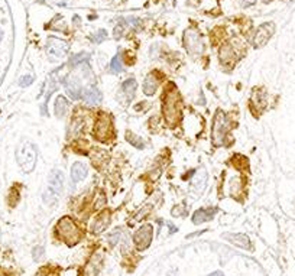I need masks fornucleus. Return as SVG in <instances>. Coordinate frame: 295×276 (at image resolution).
I'll return each mask as SVG.
<instances>
[{"instance_id": "obj_1", "label": "nucleus", "mask_w": 295, "mask_h": 276, "mask_svg": "<svg viewBox=\"0 0 295 276\" xmlns=\"http://www.w3.org/2000/svg\"><path fill=\"white\" fill-rule=\"evenodd\" d=\"M162 113L168 126H175L181 120L182 98L174 84H170L166 87V91L164 96V104H162Z\"/></svg>"}, {"instance_id": "obj_2", "label": "nucleus", "mask_w": 295, "mask_h": 276, "mask_svg": "<svg viewBox=\"0 0 295 276\" xmlns=\"http://www.w3.org/2000/svg\"><path fill=\"white\" fill-rule=\"evenodd\" d=\"M36 158H38V151L32 142L25 140L19 145V148L16 151V161H18V165L20 166V169L25 174H29L34 171V168L36 165Z\"/></svg>"}, {"instance_id": "obj_3", "label": "nucleus", "mask_w": 295, "mask_h": 276, "mask_svg": "<svg viewBox=\"0 0 295 276\" xmlns=\"http://www.w3.org/2000/svg\"><path fill=\"white\" fill-rule=\"evenodd\" d=\"M55 232H56V237L60 240H62L64 243L70 245V246L80 242V227L74 223L71 217H62L61 220L58 221L56 227H55Z\"/></svg>"}, {"instance_id": "obj_4", "label": "nucleus", "mask_w": 295, "mask_h": 276, "mask_svg": "<svg viewBox=\"0 0 295 276\" xmlns=\"http://www.w3.org/2000/svg\"><path fill=\"white\" fill-rule=\"evenodd\" d=\"M62 190H64V174L60 169H52V172L50 174V180H48V188L42 197L44 203L50 207L54 206L60 200Z\"/></svg>"}, {"instance_id": "obj_5", "label": "nucleus", "mask_w": 295, "mask_h": 276, "mask_svg": "<svg viewBox=\"0 0 295 276\" xmlns=\"http://www.w3.org/2000/svg\"><path fill=\"white\" fill-rule=\"evenodd\" d=\"M94 136L103 142L114 136L113 119L108 113H98L96 124H94Z\"/></svg>"}, {"instance_id": "obj_6", "label": "nucleus", "mask_w": 295, "mask_h": 276, "mask_svg": "<svg viewBox=\"0 0 295 276\" xmlns=\"http://www.w3.org/2000/svg\"><path fill=\"white\" fill-rule=\"evenodd\" d=\"M228 120L226 113L222 110L216 111L214 120H213V130H212V138L216 146H220L224 143L228 133Z\"/></svg>"}, {"instance_id": "obj_7", "label": "nucleus", "mask_w": 295, "mask_h": 276, "mask_svg": "<svg viewBox=\"0 0 295 276\" xmlns=\"http://www.w3.org/2000/svg\"><path fill=\"white\" fill-rule=\"evenodd\" d=\"M182 42H184V46H186L187 52L191 56H200L204 52V43H202V35L197 29H187L184 36H182Z\"/></svg>"}, {"instance_id": "obj_8", "label": "nucleus", "mask_w": 295, "mask_h": 276, "mask_svg": "<svg viewBox=\"0 0 295 276\" xmlns=\"http://www.w3.org/2000/svg\"><path fill=\"white\" fill-rule=\"evenodd\" d=\"M68 52V43L58 38H50L46 42V54L51 61L64 59Z\"/></svg>"}, {"instance_id": "obj_9", "label": "nucleus", "mask_w": 295, "mask_h": 276, "mask_svg": "<svg viewBox=\"0 0 295 276\" xmlns=\"http://www.w3.org/2000/svg\"><path fill=\"white\" fill-rule=\"evenodd\" d=\"M154 237V229L150 224H144L134 236V248L138 249L139 252H144L150 246Z\"/></svg>"}, {"instance_id": "obj_10", "label": "nucleus", "mask_w": 295, "mask_h": 276, "mask_svg": "<svg viewBox=\"0 0 295 276\" xmlns=\"http://www.w3.org/2000/svg\"><path fill=\"white\" fill-rule=\"evenodd\" d=\"M275 32V25L272 22H266L264 25H260L259 28L256 29L255 36H254V45L256 48H260L264 45H266L268 41L272 38Z\"/></svg>"}, {"instance_id": "obj_11", "label": "nucleus", "mask_w": 295, "mask_h": 276, "mask_svg": "<svg viewBox=\"0 0 295 276\" xmlns=\"http://www.w3.org/2000/svg\"><path fill=\"white\" fill-rule=\"evenodd\" d=\"M103 253L102 252H96L93 253V256L88 259L87 265L84 266V271H82V276H98L102 268H103Z\"/></svg>"}, {"instance_id": "obj_12", "label": "nucleus", "mask_w": 295, "mask_h": 276, "mask_svg": "<svg viewBox=\"0 0 295 276\" xmlns=\"http://www.w3.org/2000/svg\"><path fill=\"white\" fill-rule=\"evenodd\" d=\"M207 185V172L204 169H200L198 172H196V175L191 180V198H198L206 190Z\"/></svg>"}, {"instance_id": "obj_13", "label": "nucleus", "mask_w": 295, "mask_h": 276, "mask_svg": "<svg viewBox=\"0 0 295 276\" xmlns=\"http://www.w3.org/2000/svg\"><path fill=\"white\" fill-rule=\"evenodd\" d=\"M110 223H112V213H110V210H104V211H102L94 221L92 223V227H90V230L93 232V233H102V232H104L106 229H108V226H110Z\"/></svg>"}, {"instance_id": "obj_14", "label": "nucleus", "mask_w": 295, "mask_h": 276, "mask_svg": "<svg viewBox=\"0 0 295 276\" xmlns=\"http://www.w3.org/2000/svg\"><path fill=\"white\" fill-rule=\"evenodd\" d=\"M266 103H268V96H266L265 88H256L252 97H250V107L256 113H260L266 107Z\"/></svg>"}, {"instance_id": "obj_15", "label": "nucleus", "mask_w": 295, "mask_h": 276, "mask_svg": "<svg viewBox=\"0 0 295 276\" xmlns=\"http://www.w3.org/2000/svg\"><path fill=\"white\" fill-rule=\"evenodd\" d=\"M223 237L228 239L230 243H233V245L238 246V248L246 249V250H250V249H252L250 239L246 235H242V233H224Z\"/></svg>"}, {"instance_id": "obj_16", "label": "nucleus", "mask_w": 295, "mask_h": 276, "mask_svg": "<svg viewBox=\"0 0 295 276\" xmlns=\"http://www.w3.org/2000/svg\"><path fill=\"white\" fill-rule=\"evenodd\" d=\"M216 213H217V210L213 207L200 208V210H197V211L192 214V223H194V224H202V223H206V221L213 220Z\"/></svg>"}, {"instance_id": "obj_17", "label": "nucleus", "mask_w": 295, "mask_h": 276, "mask_svg": "<svg viewBox=\"0 0 295 276\" xmlns=\"http://www.w3.org/2000/svg\"><path fill=\"white\" fill-rule=\"evenodd\" d=\"M81 98L87 103V104H98L102 101V93L96 88V87H88L86 90H82Z\"/></svg>"}, {"instance_id": "obj_18", "label": "nucleus", "mask_w": 295, "mask_h": 276, "mask_svg": "<svg viewBox=\"0 0 295 276\" xmlns=\"http://www.w3.org/2000/svg\"><path fill=\"white\" fill-rule=\"evenodd\" d=\"M67 93L70 94V97L74 98V100L81 98V94H82V85H81V81L77 77H70V80L67 81Z\"/></svg>"}, {"instance_id": "obj_19", "label": "nucleus", "mask_w": 295, "mask_h": 276, "mask_svg": "<svg viewBox=\"0 0 295 276\" xmlns=\"http://www.w3.org/2000/svg\"><path fill=\"white\" fill-rule=\"evenodd\" d=\"M160 85V78L156 75V72H150L145 78V83H144V93L146 96H154L156 88Z\"/></svg>"}, {"instance_id": "obj_20", "label": "nucleus", "mask_w": 295, "mask_h": 276, "mask_svg": "<svg viewBox=\"0 0 295 276\" xmlns=\"http://www.w3.org/2000/svg\"><path fill=\"white\" fill-rule=\"evenodd\" d=\"M68 109H70V103H68V100L66 97L58 96L55 98L54 113L56 117H60V119L66 117V114L68 113Z\"/></svg>"}, {"instance_id": "obj_21", "label": "nucleus", "mask_w": 295, "mask_h": 276, "mask_svg": "<svg viewBox=\"0 0 295 276\" xmlns=\"http://www.w3.org/2000/svg\"><path fill=\"white\" fill-rule=\"evenodd\" d=\"M87 175H88V169L82 162H76L71 168V178L74 182H81L87 178Z\"/></svg>"}, {"instance_id": "obj_22", "label": "nucleus", "mask_w": 295, "mask_h": 276, "mask_svg": "<svg viewBox=\"0 0 295 276\" xmlns=\"http://www.w3.org/2000/svg\"><path fill=\"white\" fill-rule=\"evenodd\" d=\"M136 88H138V83H136V80L134 78H129V80H126L124 83L122 84V94L124 96V100L126 101H130L132 98L136 94Z\"/></svg>"}, {"instance_id": "obj_23", "label": "nucleus", "mask_w": 295, "mask_h": 276, "mask_svg": "<svg viewBox=\"0 0 295 276\" xmlns=\"http://www.w3.org/2000/svg\"><path fill=\"white\" fill-rule=\"evenodd\" d=\"M82 127H84V119H82V116H80V114L77 113V116L72 117L71 124H70V135H71V136L80 135Z\"/></svg>"}, {"instance_id": "obj_24", "label": "nucleus", "mask_w": 295, "mask_h": 276, "mask_svg": "<svg viewBox=\"0 0 295 276\" xmlns=\"http://www.w3.org/2000/svg\"><path fill=\"white\" fill-rule=\"evenodd\" d=\"M218 56H220V61L223 62V64H226L228 61H232L233 59V56H234V52H233V48L230 46V45H223L220 49H218Z\"/></svg>"}, {"instance_id": "obj_25", "label": "nucleus", "mask_w": 295, "mask_h": 276, "mask_svg": "<svg viewBox=\"0 0 295 276\" xmlns=\"http://www.w3.org/2000/svg\"><path fill=\"white\" fill-rule=\"evenodd\" d=\"M171 214H172V217H184V216H187V207L184 204H178L172 208Z\"/></svg>"}, {"instance_id": "obj_26", "label": "nucleus", "mask_w": 295, "mask_h": 276, "mask_svg": "<svg viewBox=\"0 0 295 276\" xmlns=\"http://www.w3.org/2000/svg\"><path fill=\"white\" fill-rule=\"evenodd\" d=\"M112 72H120L122 69H123V64H122V59H120V55H116L113 59H112Z\"/></svg>"}, {"instance_id": "obj_27", "label": "nucleus", "mask_w": 295, "mask_h": 276, "mask_svg": "<svg viewBox=\"0 0 295 276\" xmlns=\"http://www.w3.org/2000/svg\"><path fill=\"white\" fill-rule=\"evenodd\" d=\"M122 240V232L120 230H116L114 233H112V235L108 236V243H110V246H116L119 242Z\"/></svg>"}, {"instance_id": "obj_28", "label": "nucleus", "mask_w": 295, "mask_h": 276, "mask_svg": "<svg viewBox=\"0 0 295 276\" xmlns=\"http://www.w3.org/2000/svg\"><path fill=\"white\" fill-rule=\"evenodd\" d=\"M88 59V55L86 54V52H82V54H80V55H74L72 58H71V61H70V64L71 65H76V64H80V62H82V61H87Z\"/></svg>"}, {"instance_id": "obj_29", "label": "nucleus", "mask_w": 295, "mask_h": 276, "mask_svg": "<svg viewBox=\"0 0 295 276\" xmlns=\"http://www.w3.org/2000/svg\"><path fill=\"white\" fill-rule=\"evenodd\" d=\"M106 36H108L106 35V30H98V32H96V35H94L92 39L94 42H102L103 39H106Z\"/></svg>"}, {"instance_id": "obj_30", "label": "nucleus", "mask_w": 295, "mask_h": 276, "mask_svg": "<svg viewBox=\"0 0 295 276\" xmlns=\"http://www.w3.org/2000/svg\"><path fill=\"white\" fill-rule=\"evenodd\" d=\"M42 255H44V248H40V246L35 248L34 249V252H32V256H34L35 261H40V258H42Z\"/></svg>"}, {"instance_id": "obj_31", "label": "nucleus", "mask_w": 295, "mask_h": 276, "mask_svg": "<svg viewBox=\"0 0 295 276\" xmlns=\"http://www.w3.org/2000/svg\"><path fill=\"white\" fill-rule=\"evenodd\" d=\"M32 81H34V77H30V75H28V77H24V78H22V80H20V85H22V87H26V85H29V84L32 83Z\"/></svg>"}, {"instance_id": "obj_32", "label": "nucleus", "mask_w": 295, "mask_h": 276, "mask_svg": "<svg viewBox=\"0 0 295 276\" xmlns=\"http://www.w3.org/2000/svg\"><path fill=\"white\" fill-rule=\"evenodd\" d=\"M51 1L58 4V6H66L67 3H70V0H51Z\"/></svg>"}, {"instance_id": "obj_33", "label": "nucleus", "mask_w": 295, "mask_h": 276, "mask_svg": "<svg viewBox=\"0 0 295 276\" xmlns=\"http://www.w3.org/2000/svg\"><path fill=\"white\" fill-rule=\"evenodd\" d=\"M254 3H255V0H244V1H243L244 6H250V4H254Z\"/></svg>"}, {"instance_id": "obj_34", "label": "nucleus", "mask_w": 295, "mask_h": 276, "mask_svg": "<svg viewBox=\"0 0 295 276\" xmlns=\"http://www.w3.org/2000/svg\"><path fill=\"white\" fill-rule=\"evenodd\" d=\"M208 276H224L223 272H220V271H217V272H213V274H210Z\"/></svg>"}, {"instance_id": "obj_35", "label": "nucleus", "mask_w": 295, "mask_h": 276, "mask_svg": "<svg viewBox=\"0 0 295 276\" xmlns=\"http://www.w3.org/2000/svg\"><path fill=\"white\" fill-rule=\"evenodd\" d=\"M2 39H3V30L0 29V42H2Z\"/></svg>"}, {"instance_id": "obj_36", "label": "nucleus", "mask_w": 295, "mask_h": 276, "mask_svg": "<svg viewBox=\"0 0 295 276\" xmlns=\"http://www.w3.org/2000/svg\"><path fill=\"white\" fill-rule=\"evenodd\" d=\"M266 1H269V0H266Z\"/></svg>"}]
</instances>
